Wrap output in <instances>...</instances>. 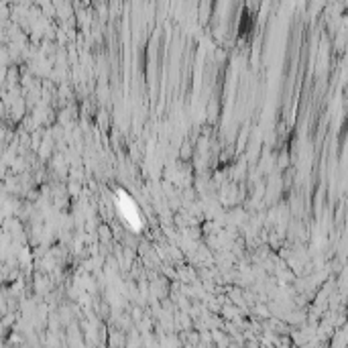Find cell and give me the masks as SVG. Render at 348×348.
<instances>
[{
    "label": "cell",
    "instance_id": "cell-1",
    "mask_svg": "<svg viewBox=\"0 0 348 348\" xmlns=\"http://www.w3.org/2000/svg\"><path fill=\"white\" fill-rule=\"evenodd\" d=\"M120 196H122L120 202H122V212H124V216L128 218V222H132V226H139V214H137V208H134L132 200H128L124 194H120Z\"/></svg>",
    "mask_w": 348,
    "mask_h": 348
}]
</instances>
